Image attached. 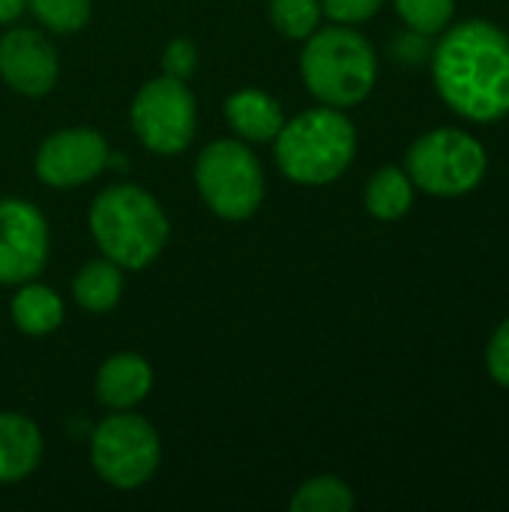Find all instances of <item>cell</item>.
<instances>
[{"label": "cell", "instance_id": "1", "mask_svg": "<svg viewBox=\"0 0 509 512\" xmlns=\"http://www.w3.org/2000/svg\"><path fill=\"white\" fill-rule=\"evenodd\" d=\"M432 78L441 99L474 123L509 114V33L474 18L450 27L432 54Z\"/></svg>", "mask_w": 509, "mask_h": 512}, {"label": "cell", "instance_id": "2", "mask_svg": "<svg viewBox=\"0 0 509 512\" xmlns=\"http://www.w3.org/2000/svg\"><path fill=\"white\" fill-rule=\"evenodd\" d=\"M87 228L99 252L123 270L150 267L171 237L165 207L135 183L105 186L87 210Z\"/></svg>", "mask_w": 509, "mask_h": 512}, {"label": "cell", "instance_id": "3", "mask_svg": "<svg viewBox=\"0 0 509 512\" xmlns=\"http://www.w3.org/2000/svg\"><path fill=\"white\" fill-rule=\"evenodd\" d=\"M357 156V129L342 108L318 105L285 120L273 138V159L297 186L336 183Z\"/></svg>", "mask_w": 509, "mask_h": 512}, {"label": "cell", "instance_id": "4", "mask_svg": "<svg viewBox=\"0 0 509 512\" xmlns=\"http://www.w3.org/2000/svg\"><path fill=\"white\" fill-rule=\"evenodd\" d=\"M300 75L306 90L330 108L360 105L378 81V57L372 42L348 24L318 27L303 39Z\"/></svg>", "mask_w": 509, "mask_h": 512}, {"label": "cell", "instance_id": "5", "mask_svg": "<svg viewBox=\"0 0 509 512\" xmlns=\"http://www.w3.org/2000/svg\"><path fill=\"white\" fill-rule=\"evenodd\" d=\"M195 189L213 216L246 222L261 210L267 195L264 165L240 138L210 141L195 159Z\"/></svg>", "mask_w": 509, "mask_h": 512}, {"label": "cell", "instance_id": "6", "mask_svg": "<svg viewBox=\"0 0 509 512\" xmlns=\"http://www.w3.org/2000/svg\"><path fill=\"white\" fill-rule=\"evenodd\" d=\"M159 462V432L135 411H111L90 432V465L96 477L117 492H135L150 483Z\"/></svg>", "mask_w": 509, "mask_h": 512}, {"label": "cell", "instance_id": "7", "mask_svg": "<svg viewBox=\"0 0 509 512\" xmlns=\"http://www.w3.org/2000/svg\"><path fill=\"white\" fill-rule=\"evenodd\" d=\"M486 147L465 129L441 126L420 135L405 156L411 183L438 198H462L486 177Z\"/></svg>", "mask_w": 509, "mask_h": 512}, {"label": "cell", "instance_id": "8", "mask_svg": "<svg viewBox=\"0 0 509 512\" xmlns=\"http://www.w3.org/2000/svg\"><path fill=\"white\" fill-rule=\"evenodd\" d=\"M135 138L156 156H177L195 141L198 105L189 81L156 75L144 81L129 105Z\"/></svg>", "mask_w": 509, "mask_h": 512}, {"label": "cell", "instance_id": "9", "mask_svg": "<svg viewBox=\"0 0 509 512\" xmlns=\"http://www.w3.org/2000/svg\"><path fill=\"white\" fill-rule=\"evenodd\" d=\"M111 144L93 126H66L42 138L33 156V171L42 186L78 189L96 180L111 165Z\"/></svg>", "mask_w": 509, "mask_h": 512}, {"label": "cell", "instance_id": "10", "mask_svg": "<svg viewBox=\"0 0 509 512\" xmlns=\"http://www.w3.org/2000/svg\"><path fill=\"white\" fill-rule=\"evenodd\" d=\"M51 255L45 213L24 198H0V285L39 279Z\"/></svg>", "mask_w": 509, "mask_h": 512}, {"label": "cell", "instance_id": "11", "mask_svg": "<svg viewBox=\"0 0 509 512\" xmlns=\"http://www.w3.org/2000/svg\"><path fill=\"white\" fill-rule=\"evenodd\" d=\"M0 78L9 90L39 99L57 87L60 57L54 42L36 27H12L0 36Z\"/></svg>", "mask_w": 509, "mask_h": 512}, {"label": "cell", "instance_id": "12", "mask_svg": "<svg viewBox=\"0 0 509 512\" xmlns=\"http://www.w3.org/2000/svg\"><path fill=\"white\" fill-rule=\"evenodd\" d=\"M93 390L108 411H135L153 390V366L138 351H117L99 366Z\"/></svg>", "mask_w": 509, "mask_h": 512}, {"label": "cell", "instance_id": "13", "mask_svg": "<svg viewBox=\"0 0 509 512\" xmlns=\"http://www.w3.org/2000/svg\"><path fill=\"white\" fill-rule=\"evenodd\" d=\"M225 120L234 138L246 144H264L279 135L288 117L273 93L258 87H240L225 99Z\"/></svg>", "mask_w": 509, "mask_h": 512}, {"label": "cell", "instance_id": "14", "mask_svg": "<svg viewBox=\"0 0 509 512\" xmlns=\"http://www.w3.org/2000/svg\"><path fill=\"white\" fill-rule=\"evenodd\" d=\"M45 453L39 426L18 411H0V486L30 477Z\"/></svg>", "mask_w": 509, "mask_h": 512}, {"label": "cell", "instance_id": "15", "mask_svg": "<svg viewBox=\"0 0 509 512\" xmlns=\"http://www.w3.org/2000/svg\"><path fill=\"white\" fill-rule=\"evenodd\" d=\"M9 315H12V324L18 327V333L39 339V336H51L54 330H60L63 318H66V303L51 285L30 279V282L18 285V291L9 303Z\"/></svg>", "mask_w": 509, "mask_h": 512}, {"label": "cell", "instance_id": "16", "mask_svg": "<svg viewBox=\"0 0 509 512\" xmlns=\"http://www.w3.org/2000/svg\"><path fill=\"white\" fill-rule=\"evenodd\" d=\"M123 273L126 270L117 267L114 261H108L105 255L87 261L72 279L75 303L90 315H105V312L117 309V303L123 297Z\"/></svg>", "mask_w": 509, "mask_h": 512}, {"label": "cell", "instance_id": "17", "mask_svg": "<svg viewBox=\"0 0 509 512\" xmlns=\"http://www.w3.org/2000/svg\"><path fill=\"white\" fill-rule=\"evenodd\" d=\"M363 201H366L369 216L381 222H396L414 204V183L405 168H396V165L378 168L366 183Z\"/></svg>", "mask_w": 509, "mask_h": 512}, {"label": "cell", "instance_id": "18", "mask_svg": "<svg viewBox=\"0 0 509 512\" xmlns=\"http://www.w3.org/2000/svg\"><path fill=\"white\" fill-rule=\"evenodd\" d=\"M354 492L342 477L333 474H321L306 480L294 498H291V510L294 512H351L354 510Z\"/></svg>", "mask_w": 509, "mask_h": 512}, {"label": "cell", "instance_id": "19", "mask_svg": "<svg viewBox=\"0 0 509 512\" xmlns=\"http://www.w3.org/2000/svg\"><path fill=\"white\" fill-rule=\"evenodd\" d=\"M267 15L279 36L291 42H303L321 27L324 9L321 0H270Z\"/></svg>", "mask_w": 509, "mask_h": 512}, {"label": "cell", "instance_id": "20", "mask_svg": "<svg viewBox=\"0 0 509 512\" xmlns=\"http://www.w3.org/2000/svg\"><path fill=\"white\" fill-rule=\"evenodd\" d=\"M36 21L57 36H69L87 27L93 15V0H27Z\"/></svg>", "mask_w": 509, "mask_h": 512}, {"label": "cell", "instance_id": "21", "mask_svg": "<svg viewBox=\"0 0 509 512\" xmlns=\"http://www.w3.org/2000/svg\"><path fill=\"white\" fill-rule=\"evenodd\" d=\"M393 6L408 30L420 36L441 33L456 12V0H393Z\"/></svg>", "mask_w": 509, "mask_h": 512}, {"label": "cell", "instance_id": "22", "mask_svg": "<svg viewBox=\"0 0 509 512\" xmlns=\"http://www.w3.org/2000/svg\"><path fill=\"white\" fill-rule=\"evenodd\" d=\"M159 66H162V75L177 78V81H189L195 75V69H198V45L192 39H186V36L171 39L162 48Z\"/></svg>", "mask_w": 509, "mask_h": 512}, {"label": "cell", "instance_id": "23", "mask_svg": "<svg viewBox=\"0 0 509 512\" xmlns=\"http://www.w3.org/2000/svg\"><path fill=\"white\" fill-rule=\"evenodd\" d=\"M381 6H384V0H321L324 15L333 24H348V27L375 18L381 12Z\"/></svg>", "mask_w": 509, "mask_h": 512}, {"label": "cell", "instance_id": "24", "mask_svg": "<svg viewBox=\"0 0 509 512\" xmlns=\"http://www.w3.org/2000/svg\"><path fill=\"white\" fill-rule=\"evenodd\" d=\"M486 369L489 375L509 390V318L495 330L486 348Z\"/></svg>", "mask_w": 509, "mask_h": 512}, {"label": "cell", "instance_id": "25", "mask_svg": "<svg viewBox=\"0 0 509 512\" xmlns=\"http://www.w3.org/2000/svg\"><path fill=\"white\" fill-rule=\"evenodd\" d=\"M27 12V0H0V27L15 24Z\"/></svg>", "mask_w": 509, "mask_h": 512}]
</instances>
